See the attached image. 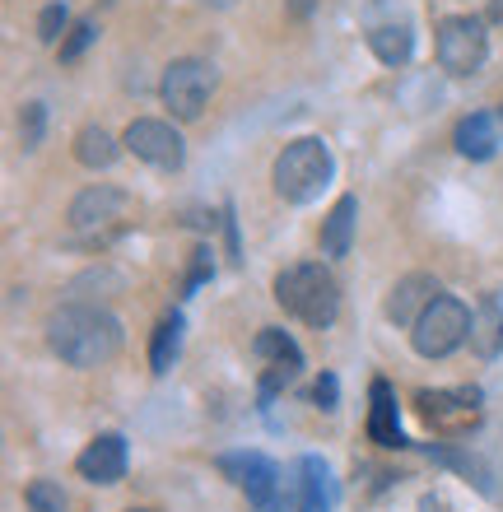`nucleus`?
<instances>
[{
    "label": "nucleus",
    "instance_id": "1",
    "mask_svg": "<svg viewBox=\"0 0 503 512\" xmlns=\"http://www.w3.org/2000/svg\"><path fill=\"white\" fill-rule=\"evenodd\" d=\"M122 322L89 303H66L47 317V345L70 368H103L122 354Z\"/></svg>",
    "mask_w": 503,
    "mask_h": 512
},
{
    "label": "nucleus",
    "instance_id": "2",
    "mask_svg": "<svg viewBox=\"0 0 503 512\" xmlns=\"http://www.w3.org/2000/svg\"><path fill=\"white\" fill-rule=\"evenodd\" d=\"M275 303L303 326H331L340 317V284L322 261H299L275 275Z\"/></svg>",
    "mask_w": 503,
    "mask_h": 512
},
{
    "label": "nucleus",
    "instance_id": "3",
    "mask_svg": "<svg viewBox=\"0 0 503 512\" xmlns=\"http://www.w3.org/2000/svg\"><path fill=\"white\" fill-rule=\"evenodd\" d=\"M331 173H336V159H331L327 140L317 135H299L280 149V159L271 168V182H275V196L289 205H308L327 191Z\"/></svg>",
    "mask_w": 503,
    "mask_h": 512
},
{
    "label": "nucleus",
    "instance_id": "4",
    "mask_svg": "<svg viewBox=\"0 0 503 512\" xmlns=\"http://www.w3.org/2000/svg\"><path fill=\"white\" fill-rule=\"evenodd\" d=\"M471 322H476V312L466 308L462 298L452 294H438L424 317L410 326V345L420 359H448L452 350H462L466 340H471Z\"/></svg>",
    "mask_w": 503,
    "mask_h": 512
},
{
    "label": "nucleus",
    "instance_id": "5",
    "mask_svg": "<svg viewBox=\"0 0 503 512\" xmlns=\"http://www.w3.org/2000/svg\"><path fill=\"white\" fill-rule=\"evenodd\" d=\"M215 89H219V70L205 56H177L164 70V80H159V98H164V108L177 122H196L210 108Z\"/></svg>",
    "mask_w": 503,
    "mask_h": 512
},
{
    "label": "nucleus",
    "instance_id": "6",
    "mask_svg": "<svg viewBox=\"0 0 503 512\" xmlns=\"http://www.w3.org/2000/svg\"><path fill=\"white\" fill-rule=\"evenodd\" d=\"M434 52H438V66L466 80L485 66L490 56V33H485V19H471V14H448L438 24V38H434Z\"/></svg>",
    "mask_w": 503,
    "mask_h": 512
},
{
    "label": "nucleus",
    "instance_id": "7",
    "mask_svg": "<svg viewBox=\"0 0 503 512\" xmlns=\"http://www.w3.org/2000/svg\"><path fill=\"white\" fill-rule=\"evenodd\" d=\"M136 201L126 196L122 187H84L75 201H70V229L80 238H108L131 219Z\"/></svg>",
    "mask_w": 503,
    "mask_h": 512
},
{
    "label": "nucleus",
    "instance_id": "8",
    "mask_svg": "<svg viewBox=\"0 0 503 512\" xmlns=\"http://www.w3.org/2000/svg\"><path fill=\"white\" fill-rule=\"evenodd\" d=\"M122 145L131 149L140 163H150V168H164V173L182 168V159H187V140L177 135L173 122H159V117H136V122L126 126Z\"/></svg>",
    "mask_w": 503,
    "mask_h": 512
},
{
    "label": "nucleus",
    "instance_id": "9",
    "mask_svg": "<svg viewBox=\"0 0 503 512\" xmlns=\"http://www.w3.org/2000/svg\"><path fill=\"white\" fill-rule=\"evenodd\" d=\"M215 466H219V475H224L229 485L243 489L257 508L261 503H275V494H280V466H275L271 457H261V452H224Z\"/></svg>",
    "mask_w": 503,
    "mask_h": 512
},
{
    "label": "nucleus",
    "instance_id": "10",
    "mask_svg": "<svg viewBox=\"0 0 503 512\" xmlns=\"http://www.w3.org/2000/svg\"><path fill=\"white\" fill-rule=\"evenodd\" d=\"M420 415L438 429H466L480 419V391L476 387H457V391H420L415 396Z\"/></svg>",
    "mask_w": 503,
    "mask_h": 512
},
{
    "label": "nucleus",
    "instance_id": "11",
    "mask_svg": "<svg viewBox=\"0 0 503 512\" xmlns=\"http://www.w3.org/2000/svg\"><path fill=\"white\" fill-rule=\"evenodd\" d=\"M252 350L266 359V378H261V391H266V396H271V391H280L285 382H294V373L303 368V350L285 336V331H280V326H266Z\"/></svg>",
    "mask_w": 503,
    "mask_h": 512
},
{
    "label": "nucleus",
    "instance_id": "12",
    "mask_svg": "<svg viewBox=\"0 0 503 512\" xmlns=\"http://www.w3.org/2000/svg\"><path fill=\"white\" fill-rule=\"evenodd\" d=\"M75 471H80L89 485H122V475H126V438L122 433H98L94 443L75 457Z\"/></svg>",
    "mask_w": 503,
    "mask_h": 512
},
{
    "label": "nucleus",
    "instance_id": "13",
    "mask_svg": "<svg viewBox=\"0 0 503 512\" xmlns=\"http://www.w3.org/2000/svg\"><path fill=\"white\" fill-rule=\"evenodd\" d=\"M438 294H443V289H438L434 275H424V270L401 275V280L392 284V294H387V317H392L396 326H415L424 317V308H429Z\"/></svg>",
    "mask_w": 503,
    "mask_h": 512
},
{
    "label": "nucleus",
    "instance_id": "14",
    "mask_svg": "<svg viewBox=\"0 0 503 512\" xmlns=\"http://www.w3.org/2000/svg\"><path fill=\"white\" fill-rule=\"evenodd\" d=\"M336 508V485L322 457L294 461V512H331Z\"/></svg>",
    "mask_w": 503,
    "mask_h": 512
},
{
    "label": "nucleus",
    "instance_id": "15",
    "mask_svg": "<svg viewBox=\"0 0 503 512\" xmlns=\"http://www.w3.org/2000/svg\"><path fill=\"white\" fill-rule=\"evenodd\" d=\"M368 438L378 447H406V433H401V419H396V396L382 378L368 387Z\"/></svg>",
    "mask_w": 503,
    "mask_h": 512
},
{
    "label": "nucleus",
    "instance_id": "16",
    "mask_svg": "<svg viewBox=\"0 0 503 512\" xmlns=\"http://www.w3.org/2000/svg\"><path fill=\"white\" fill-rule=\"evenodd\" d=\"M452 145H457V154L462 159H494V149H499V117H490V112H471V117H462L457 122V135H452Z\"/></svg>",
    "mask_w": 503,
    "mask_h": 512
},
{
    "label": "nucleus",
    "instance_id": "17",
    "mask_svg": "<svg viewBox=\"0 0 503 512\" xmlns=\"http://www.w3.org/2000/svg\"><path fill=\"white\" fill-rule=\"evenodd\" d=\"M354 224H359V196H340V201L331 205V215L322 219V252L327 256H350Z\"/></svg>",
    "mask_w": 503,
    "mask_h": 512
},
{
    "label": "nucleus",
    "instance_id": "18",
    "mask_svg": "<svg viewBox=\"0 0 503 512\" xmlns=\"http://www.w3.org/2000/svg\"><path fill=\"white\" fill-rule=\"evenodd\" d=\"M471 350H476L480 359H494V354L503 350V303L494 294L476 308V322H471Z\"/></svg>",
    "mask_w": 503,
    "mask_h": 512
},
{
    "label": "nucleus",
    "instance_id": "19",
    "mask_svg": "<svg viewBox=\"0 0 503 512\" xmlns=\"http://www.w3.org/2000/svg\"><path fill=\"white\" fill-rule=\"evenodd\" d=\"M368 47H373L382 66H406L410 52H415V33L406 24H378L368 33Z\"/></svg>",
    "mask_w": 503,
    "mask_h": 512
},
{
    "label": "nucleus",
    "instance_id": "20",
    "mask_svg": "<svg viewBox=\"0 0 503 512\" xmlns=\"http://www.w3.org/2000/svg\"><path fill=\"white\" fill-rule=\"evenodd\" d=\"M122 140H112L108 131H103V126H84L80 135H75V159L84 163V168H112V163H117V154H122Z\"/></svg>",
    "mask_w": 503,
    "mask_h": 512
},
{
    "label": "nucleus",
    "instance_id": "21",
    "mask_svg": "<svg viewBox=\"0 0 503 512\" xmlns=\"http://www.w3.org/2000/svg\"><path fill=\"white\" fill-rule=\"evenodd\" d=\"M177 354H182V317H164V322L154 326V340H150V373L164 378L168 368L177 364Z\"/></svg>",
    "mask_w": 503,
    "mask_h": 512
},
{
    "label": "nucleus",
    "instance_id": "22",
    "mask_svg": "<svg viewBox=\"0 0 503 512\" xmlns=\"http://www.w3.org/2000/svg\"><path fill=\"white\" fill-rule=\"evenodd\" d=\"M24 503H28V512H66V494L52 480H33L24 489Z\"/></svg>",
    "mask_w": 503,
    "mask_h": 512
},
{
    "label": "nucleus",
    "instance_id": "23",
    "mask_svg": "<svg viewBox=\"0 0 503 512\" xmlns=\"http://www.w3.org/2000/svg\"><path fill=\"white\" fill-rule=\"evenodd\" d=\"M94 38H98V24H94V19H80V24L61 38V66H75V61L89 52V42H94Z\"/></svg>",
    "mask_w": 503,
    "mask_h": 512
},
{
    "label": "nucleus",
    "instance_id": "24",
    "mask_svg": "<svg viewBox=\"0 0 503 512\" xmlns=\"http://www.w3.org/2000/svg\"><path fill=\"white\" fill-rule=\"evenodd\" d=\"M42 131H47V108H42V103H24V112H19V145L38 149Z\"/></svg>",
    "mask_w": 503,
    "mask_h": 512
},
{
    "label": "nucleus",
    "instance_id": "25",
    "mask_svg": "<svg viewBox=\"0 0 503 512\" xmlns=\"http://www.w3.org/2000/svg\"><path fill=\"white\" fill-rule=\"evenodd\" d=\"M66 24H70L66 5H61V0H52V5H47V10L38 14V38H42V42H61V33H66Z\"/></svg>",
    "mask_w": 503,
    "mask_h": 512
},
{
    "label": "nucleus",
    "instance_id": "26",
    "mask_svg": "<svg viewBox=\"0 0 503 512\" xmlns=\"http://www.w3.org/2000/svg\"><path fill=\"white\" fill-rule=\"evenodd\" d=\"M313 401L322 405V410H336V401H340V387H336V378H331V373H322V378H317V387H313Z\"/></svg>",
    "mask_w": 503,
    "mask_h": 512
},
{
    "label": "nucleus",
    "instance_id": "27",
    "mask_svg": "<svg viewBox=\"0 0 503 512\" xmlns=\"http://www.w3.org/2000/svg\"><path fill=\"white\" fill-rule=\"evenodd\" d=\"M317 10V0H289V19H308Z\"/></svg>",
    "mask_w": 503,
    "mask_h": 512
},
{
    "label": "nucleus",
    "instance_id": "28",
    "mask_svg": "<svg viewBox=\"0 0 503 512\" xmlns=\"http://www.w3.org/2000/svg\"><path fill=\"white\" fill-rule=\"evenodd\" d=\"M196 5H210V10H229V5H238V0H196Z\"/></svg>",
    "mask_w": 503,
    "mask_h": 512
},
{
    "label": "nucleus",
    "instance_id": "29",
    "mask_svg": "<svg viewBox=\"0 0 503 512\" xmlns=\"http://www.w3.org/2000/svg\"><path fill=\"white\" fill-rule=\"evenodd\" d=\"M490 19L494 24H503V0H490Z\"/></svg>",
    "mask_w": 503,
    "mask_h": 512
},
{
    "label": "nucleus",
    "instance_id": "30",
    "mask_svg": "<svg viewBox=\"0 0 503 512\" xmlns=\"http://www.w3.org/2000/svg\"><path fill=\"white\" fill-rule=\"evenodd\" d=\"M257 512H285V508H280V503H261Z\"/></svg>",
    "mask_w": 503,
    "mask_h": 512
},
{
    "label": "nucleus",
    "instance_id": "31",
    "mask_svg": "<svg viewBox=\"0 0 503 512\" xmlns=\"http://www.w3.org/2000/svg\"><path fill=\"white\" fill-rule=\"evenodd\" d=\"M126 512H159V508H126Z\"/></svg>",
    "mask_w": 503,
    "mask_h": 512
}]
</instances>
